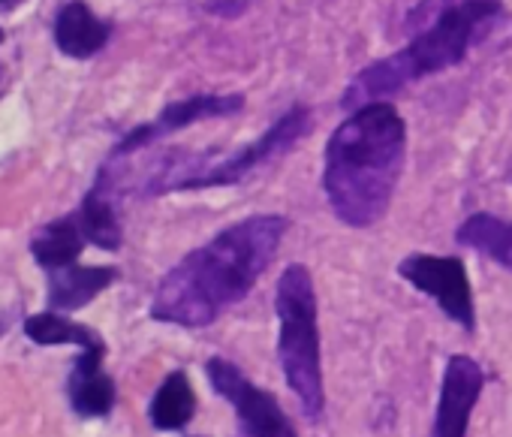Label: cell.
Returning <instances> with one entry per match:
<instances>
[{
    "mask_svg": "<svg viewBox=\"0 0 512 437\" xmlns=\"http://www.w3.org/2000/svg\"><path fill=\"white\" fill-rule=\"evenodd\" d=\"M287 230L290 221L284 214H250L220 230L166 272L151 302V317L187 329L211 326L256 287Z\"/></svg>",
    "mask_w": 512,
    "mask_h": 437,
    "instance_id": "cell-1",
    "label": "cell"
},
{
    "mask_svg": "<svg viewBox=\"0 0 512 437\" xmlns=\"http://www.w3.org/2000/svg\"><path fill=\"white\" fill-rule=\"evenodd\" d=\"M407 160V124L392 103H368L326 142L323 190L341 224L368 230L389 211Z\"/></svg>",
    "mask_w": 512,
    "mask_h": 437,
    "instance_id": "cell-2",
    "label": "cell"
},
{
    "mask_svg": "<svg viewBox=\"0 0 512 437\" xmlns=\"http://www.w3.org/2000/svg\"><path fill=\"white\" fill-rule=\"evenodd\" d=\"M497 16H500V0H452L404 49L356 73V79L347 85L341 97V106L356 112L368 103H383L386 97L407 88L410 82H419L425 76L461 64L470 46L482 37V31Z\"/></svg>",
    "mask_w": 512,
    "mask_h": 437,
    "instance_id": "cell-3",
    "label": "cell"
},
{
    "mask_svg": "<svg viewBox=\"0 0 512 437\" xmlns=\"http://www.w3.org/2000/svg\"><path fill=\"white\" fill-rule=\"evenodd\" d=\"M275 311L281 323L278 359L287 386L296 392L305 416L317 419L326 407L320 329H317V290L314 278L302 263L284 269L275 287Z\"/></svg>",
    "mask_w": 512,
    "mask_h": 437,
    "instance_id": "cell-4",
    "label": "cell"
},
{
    "mask_svg": "<svg viewBox=\"0 0 512 437\" xmlns=\"http://www.w3.org/2000/svg\"><path fill=\"white\" fill-rule=\"evenodd\" d=\"M311 127V109L293 106L287 109L260 139H253L223 157L214 151L202 154H172L157 169V175L148 184V193H169V190H202V187H226L241 178H247L253 169L266 166L269 160L290 151Z\"/></svg>",
    "mask_w": 512,
    "mask_h": 437,
    "instance_id": "cell-5",
    "label": "cell"
},
{
    "mask_svg": "<svg viewBox=\"0 0 512 437\" xmlns=\"http://www.w3.org/2000/svg\"><path fill=\"white\" fill-rule=\"evenodd\" d=\"M205 374L211 389L232 404L244 437H299L281 401L272 392L256 386L235 362L211 356L205 362Z\"/></svg>",
    "mask_w": 512,
    "mask_h": 437,
    "instance_id": "cell-6",
    "label": "cell"
},
{
    "mask_svg": "<svg viewBox=\"0 0 512 437\" xmlns=\"http://www.w3.org/2000/svg\"><path fill=\"white\" fill-rule=\"evenodd\" d=\"M398 275L428 299L440 305V311L461 326L464 332L476 329V302L470 290L467 269L458 257H434V254H410L398 263Z\"/></svg>",
    "mask_w": 512,
    "mask_h": 437,
    "instance_id": "cell-7",
    "label": "cell"
},
{
    "mask_svg": "<svg viewBox=\"0 0 512 437\" xmlns=\"http://www.w3.org/2000/svg\"><path fill=\"white\" fill-rule=\"evenodd\" d=\"M482 386H485V374L476 359L461 356V353L449 356L443 383H440L431 437H467L470 416L482 395Z\"/></svg>",
    "mask_w": 512,
    "mask_h": 437,
    "instance_id": "cell-8",
    "label": "cell"
},
{
    "mask_svg": "<svg viewBox=\"0 0 512 437\" xmlns=\"http://www.w3.org/2000/svg\"><path fill=\"white\" fill-rule=\"evenodd\" d=\"M244 109V94H196L178 103H169L151 124L136 127L115 154H130L136 148H145L151 142H157L160 136H169L175 130H184L196 121H208V118H229L238 115Z\"/></svg>",
    "mask_w": 512,
    "mask_h": 437,
    "instance_id": "cell-9",
    "label": "cell"
},
{
    "mask_svg": "<svg viewBox=\"0 0 512 437\" xmlns=\"http://www.w3.org/2000/svg\"><path fill=\"white\" fill-rule=\"evenodd\" d=\"M106 347H91L79 356L70 374V401L79 416H106L115 404V383L103 371Z\"/></svg>",
    "mask_w": 512,
    "mask_h": 437,
    "instance_id": "cell-10",
    "label": "cell"
},
{
    "mask_svg": "<svg viewBox=\"0 0 512 437\" xmlns=\"http://www.w3.org/2000/svg\"><path fill=\"white\" fill-rule=\"evenodd\" d=\"M112 28L91 13L85 0H70V4L55 19V43L70 58H91L109 43Z\"/></svg>",
    "mask_w": 512,
    "mask_h": 437,
    "instance_id": "cell-11",
    "label": "cell"
},
{
    "mask_svg": "<svg viewBox=\"0 0 512 437\" xmlns=\"http://www.w3.org/2000/svg\"><path fill=\"white\" fill-rule=\"evenodd\" d=\"M118 278L109 266H64L49 272V308L58 311H76L97 299L112 281Z\"/></svg>",
    "mask_w": 512,
    "mask_h": 437,
    "instance_id": "cell-12",
    "label": "cell"
},
{
    "mask_svg": "<svg viewBox=\"0 0 512 437\" xmlns=\"http://www.w3.org/2000/svg\"><path fill=\"white\" fill-rule=\"evenodd\" d=\"M455 242L476 254H485L488 260L512 272V221H503V217L488 211L470 214L455 230Z\"/></svg>",
    "mask_w": 512,
    "mask_h": 437,
    "instance_id": "cell-13",
    "label": "cell"
},
{
    "mask_svg": "<svg viewBox=\"0 0 512 437\" xmlns=\"http://www.w3.org/2000/svg\"><path fill=\"white\" fill-rule=\"evenodd\" d=\"M196 413V392L184 371H172L151 398L148 419L157 431H181Z\"/></svg>",
    "mask_w": 512,
    "mask_h": 437,
    "instance_id": "cell-14",
    "label": "cell"
},
{
    "mask_svg": "<svg viewBox=\"0 0 512 437\" xmlns=\"http://www.w3.org/2000/svg\"><path fill=\"white\" fill-rule=\"evenodd\" d=\"M85 233L79 227V217L70 214V217H61V221H52L46 224L37 236H34V257L43 269L55 272V269H64V266H73L85 248Z\"/></svg>",
    "mask_w": 512,
    "mask_h": 437,
    "instance_id": "cell-15",
    "label": "cell"
},
{
    "mask_svg": "<svg viewBox=\"0 0 512 437\" xmlns=\"http://www.w3.org/2000/svg\"><path fill=\"white\" fill-rule=\"evenodd\" d=\"M76 217H79V227H82V233H85V239L91 245H97L103 251H118L121 248V224H118V214H115L112 202L103 193V184H97L85 196Z\"/></svg>",
    "mask_w": 512,
    "mask_h": 437,
    "instance_id": "cell-16",
    "label": "cell"
},
{
    "mask_svg": "<svg viewBox=\"0 0 512 437\" xmlns=\"http://www.w3.org/2000/svg\"><path fill=\"white\" fill-rule=\"evenodd\" d=\"M25 332H28V338H31V341L46 344V347H52V344H79V347H85V350H91V347H103V341H100V335H97L94 329L79 326V323H73V320H67V317H61V314H55V311H46V314H34V317H28Z\"/></svg>",
    "mask_w": 512,
    "mask_h": 437,
    "instance_id": "cell-17",
    "label": "cell"
},
{
    "mask_svg": "<svg viewBox=\"0 0 512 437\" xmlns=\"http://www.w3.org/2000/svg\"><path fill=\"white\" fill-rule=\"evenodd\" d=\"M506 178H509V181H512V163H509V172H506Z\"/></svg>",
    "mask_w": 512,
    "mask_h": 437,
    "instance_id": "cell-18",
    "label": "cell"
},
{
    "mask_svg": "<svg viewBox=\"0 0 512 437\" xmlns=\"http://www.w3.org/2000/svg\"><path fill=\"white\" fill-rule=\"evenodd\" d=\"M0 40H4V34H0Z\"/></svg>",
    "mask_w": 512,
    "mask_h": 437,
    "instance_id": "cell-19",
    "label": "cell"
}]
</instances>
